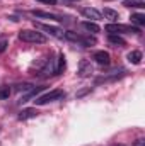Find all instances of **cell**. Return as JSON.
I'll return each mask as SVG.
<instances>
[{
  "instance_id": "obj_1",
  "label": "cell",
  "mask_w": 145,
  "mask_h": 146,
  "mask_svg": "<svg viewBox=\"0 0 145 146\" xmlns=\"http://www.w3.org/2000/svg\"><path fill=\"white\" fill-rule=\"evenodd\" d=\"M106 33H109V34H140V29L135 26H125V24L111 22L106 26Z\"/></svg>"
},
{
  "instance_id": "obj_2",
  "label": "cell",
  "mask_w": 145,
  "mask_h": 146,
  "mask_svg": "<svg viewBox=\"0 0 145 146\" xmlns=\"http://www.w3.org/2000/svg\"><path fill=\"white\" fill-rule=\"evenodd\" d=\"M19 39L24 41V42H31V44H43V42H46V37L43 36L41 33H38V31H33V29L21 31L19 33Z\"/></svg>"
},
{
  "instance_id": "obj_3",
  "label": "cell",
  "mask_w": 145,
  "mask_h": 146,
  "mask_svg": "<svg viewBox=\"0 0 145 146\" xmlns=\"http://www.w3.org/2000/svg\"><path fill=\"white\" fill-rule=\"evenodd\" d=\"M63 97H65V92L56 88V90H51V92H48V94L38 97L36 100H34V104H36V106H46V104L55 102V100H60V99H63Z\"/></svg>"
},
{
  "instance_id": "obj_4",
  "label": "cell",
  "mask_w": 145,
  "mask_h": 146,
  "mask_svg": "<svg viewBox=\"0 0 145 146\" xmlns=\"http://www.w3.org/2000/svg\"><path fill=\"white\" fill-rule=\"evenodd\" d=\"M63 37L68 39V41H73V42H80L82 46H94V44H96V37L84 36V34H77V33H73V31H67Z\"/></svg>"
},
{
  "instance_id": "obj_5",
  "label": "cell",
  "mask_w": 145,
  "mask_h": 146,
  "mask_svg": "<svg viewBox=\"0 0 145 146\" xmlns=\"http://www.w3.org/2000/svg\"><path fill=\"white\" fill-rule=\"evenodd\" d=\"M34 26H36L38 29H41V31L48 33L50 36H53V37H63V36H65L63 29H60V27H56V26H50V24H41V22H36Z\"/></svg>"
},
{
  "instance_id": "obj_6",
  "label": "cell",
  "mask_w": 145,
  "mask_h": 146,
  "mask_svg": "<svg viewBox=\"0 0 145 146\" xmlns=\"http://www.w3.org/2000/svg\"><path fill=\"white\" fill-rule=\"evenodd\" d=\"M94 60L101 66H106V65L111 63V56H109L108 51H97V53H94Z\"/></svg>"
},
{
  "instance_id": "obj_7",
  "label": "cell",
  "mask_w": 145,
  "mask_h": 146,
  "mask_svg": "<svg viewBox=\"0 0 145 146\" xmlns=\"http://www.w3.org/2000/svg\"><path fill=\"white\" fill-rule=\"evenodd\" d=\"M92 73V65H91V61L89 60H82L80 63H79V75L82 76V78H85V76H89Z\"/></svg>"
},
{
  "instance_id": "obj_8",
  "label": "cell",
  "mask_w": 145,
  "mask_h": 146,
  "mask_svg": "<svg viewBox=\"0 0 145 146\" xmlns=\"http://www.w3.org/2000/svg\"><path fill=\"white\" fill-rule=\"evenodd\" d=\"M82 15H84L85 19H91V21H99V19H101V12L96 10V9H92V7L82 9Z\"/></svg>"
},
{
  "instance_id": "obj_9",
  "label": "cell",
  "mask_w": 145,
  "mask_h": 146,
  "mask_svg": "<svg viewBox=\"0 0 145 146\" xmlns=\"http://www.w3.org/2000/svg\"><path fill=\"white\" fill-rule=\"evenodd\" d=\"M31 14H33L34 17H41V19H50V21H63V19H60L58 15L50 14V12H44V10H33Z\"/></svg>"
},
{
  "instance_id": "obj_10",
  "label": "cell",
  "mask_w": 145,
  "mask_h": 146,
  "mask_svg": "<svg viewBox=\"0 0 145 146\" xmlns=\"http://www.w3.org/2000/svg\"><path fill=\"white\" fill-rule=\"evenodd\" d=\"M38 112L36 109H22L21 112H19V121H28V119H34L36 117Z\"/></svg>"
},
{
  "instance_id": "obj_11",
  "label": "cell",
  "mask_w": 145,
  "mask_h": 146,
  "mask_svg": "<svg viewBox=\"0 0 145 146\" xmlns=\"http://www.w3.org/2000/svg\"><path fill=\"white\" fill-rule=\"evenodd\" d=\"M82 27H84L87 33H91V34H97V33L101 31V27H99L96 22H91V21H84V22H82Z\"/></svg>"
},
{
  "instance_id": "obj_12",
  "label": "cell",
  "mask_w": 145,
  "mask_h": 146,
  "mask_svg": "<svg viewBox=\"0 0 145 146\" xmlns=\"http://www.w3.org/2000/svg\"><path fill=\"white\" fill-rule=\"evenodd\" d=\"M126 60H128L130 63H133V65H140V63H142V53H140V51H130V53L126 54Z\"/></svg>"
},
{
  "instance_id": "obj_13",
  "label": "cell",
  "mask_w": 145,
  "mask_h": 146,
  "mask_svg": "<svg viewBox=\"0 0 145 146\" xmlns=\"http://www.w3.org/2000/svg\"><path fill=\"white\" fill-rule=\"evenodd\" d=\"M67 68V60H65V56L63 54H60L58 56V60H56V66H55V75H60V73H63V70Z\"/></svg>"
},
{
  "instance_id": "obj_14",
  "label": "cell",
  "mask_w": 145,
  "mask_h": 146,
  "mask_svg": "<svg viewBox=\"0 0 145 146\" xmlns=\"http://www.w3.org/2000/svg\"><path fill=\"white\" fill-rule=\"evenodd\" d=\"M132 24H135V27H142V26H145V15L144 14H132Z\"/></svg>"
},
{
  "instance_id": "obj_15",
  "label": "cell",
  "mask_w": 145,
  "mask_h": 146,
  "mask_svg": "<svg viewBox=\"0 0 145 146\" xmlns=\"http://www.w3.org/2000/svg\"><path fill=\"white\" fill-rule=\"evenodd\" d=\"M103 14H104V17H106L108 21H111V22H116V21L119 19V14H118L116 10H113V9H108V7L103 10Z\"/></svg>"
},
{
  "instance_id": "obj_16",
  "label": "cell",
  "mask_w": 145,
  "mask_h": 146,
  "mask_svg": "<svg viewBox=\"0 0 145 146\" xmlns=\"http://www.w3.org/2000/svg\"><path fill=\"white\" fill-rule=\"evenodd\" d=\"M109 42L111 44H114V46H125L126 44V41L123 39V37H119V36H116V34H109Z\"/></svg>"
},
{
  "instance_id": "obj_17",
  "label": "cell",
  "mask_w": 145,
  "mask_h": 146,
  "mask_svg": "<svg viewBox=\"0 0 145 146\" xmlns=\"http://www.w3.org/2000/svg\"><path fill=\"white\" fill-rule=\"evenodd\" d=\"M123 5H125V7H138V9H144L145 2L144 0H125Z\"/></svg>"
},
{
  "instance_id": "obj_18",
  "label": "cell",
  "mask_w": 145,
  "mask_h": 146,
  "mask_svg": "<svg viewBox=\"0 0 145 146\" xmlns=\"http://www.w3.org/2000/svg\"><path fill=\"white\" fill-rule=\"evenodd\" d=\"M9 95H10V88H9L7 85L0 87V100H3V99H9Z\"/></svg>"
},
{
  "instance_id": "obj_19",
  "label": "cell",
  "mask_w": 145,
  "mask_h": 146,
  "mask_svg": "<svg viewBox=\"0 0 145 146\" xmlns=\"http://www.w3.org/2000/svg\"><path fill=\"white\" fill-rule=\"evenodd\" d=\"M17 90L19 92H28V90H33V85L31 83H22V85H17Z\"/></svg>"
},
{
  "instance_id": "obj_20",
  "label": "cell",
  "mask_w": 145,
  "mask_h": 146,
  "mask_svg": "<svg viewBox=\"0 0 145 146\" xmlns=\"http://www.w3.org/2000/svg\"><path fill=\"white\" fill-rule=\"evenodd\" d=\"M145 145V141H144V138H138L137 141H135V145L133 146H144Z\"/></svg>"
},
{
  "instance_id": "obj_21",
  "label": "cell",
  "mask_w": 145,
  "mask_h": 146,
  "mask_svg": "<svg viewBox=\"0 0 145 146\" xmlns=\"http://www.w3.org/2000/svg\"><path fill=\"white\" fill-rule=\"evenodd\" d=\"M39 2H43V3H50V5H55V3H56V0H39Z\"/></svg>"
},
{
  "instance_id": "obj_22",
  "label": "cell",
  "mask_w": 145,
  "mask_h": 146,
  "mask_svg": "<svg viewBox=\"0 0 145 146\" xmlns=\"http://www.w3.org/2000/svg\"><path fill=\"white\" fill-rule=\"evenodd\" d=\"M3 49H5V42H0V53H2Z\"/></svg>"
},
{
  "instance_id": "obj_23",
  "label": "cell",
  "mask_w": 145,
  "mask_h": 146,
  "mask_svg": "<svg viewBox=\"0 0 145 146\" xmlns=\"http://www.w3.org/2000/svg\"><path fill=\"white\" fill-rule=\"evenodd\" d=\"M114 146H125V145H114Z\"/></svg>"
},
{
  "instance_id": "obj_24",
  "label": "cell",
  "mask_w": 145,
  "mask_h": 146,
  "mask_svg": "<svg viewBox=\"0 0 145 146\" xmlns=\"http://www.w3.org/2000/svg\"><path fill=\"white\" fill-rule=\"evenodd\" d=\"M77 2H79V0H77Z\"/></svg>"
}]
</instances>
